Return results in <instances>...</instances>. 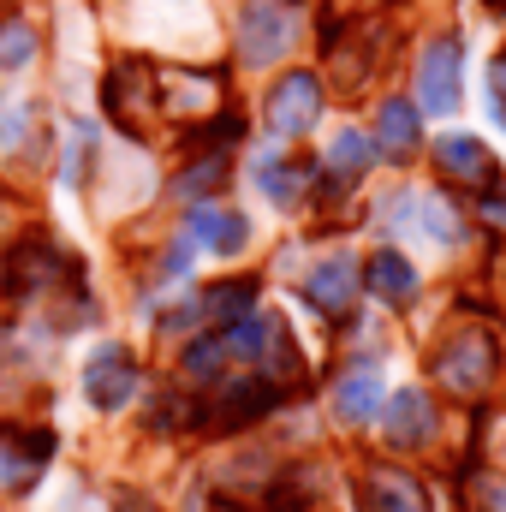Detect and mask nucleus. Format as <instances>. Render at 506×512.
<instances>
[{
    "label": "nucleus",
    "mask_w": 506,
    "mask_h": 512,
    "mask_svg": "<svg viewBox=\"0 0 506 512\" xmlns=\"http://www.w3.org/2000/svg\"><path fill=\"white\" fill-rule=\"evenodd\" d=\"M495 340L483 334V328H459L453 340H441V352H435V376L447 393H459V399H477L483 387L495 382Z\"/></svg>",
    "instance_id": "obj_1"
},
{
    "label": "nucleus",
    "mask_w": 506,
    "mask_h": 512,
    "mask_svg": "<svg viewBox=\"0 0 506 512\" xmlns=\"http://www.w3.org/2000/svg\"><path fill=\"white\" fill-rule=\"evenodd\" d=\"M286 42H292V12L280 0H245V12H239V54H245V66L280 60Z\"/></svg>",
    "instance_id": "obj_2"
},
{
    "label": "nucleus",
    "mask_w": 506,
    "mask_h": 512,
    "mask_svg": "<svg viewBox=\"0 0 506 512\" xmlns=\"http://www.w3.org/2000/svg\"><path fill=\"white\" fill-rule=\"evenodd\" d=\"M274 399H280V387L268 382V376H233L215 393L209 411H197V423H209V429H245L262 411H274Z\"/></svg>",
    "instance_id": "obj_3"
},
{
    "label": "nucleus",
    "mask_w": 506,
    "mask_h": 512,
    "mask_svg": "<svg viewBox=\"0 0 506 512\" xmlns=\"http://www.w3.org/2000/svg\"><path fill=\"white\" fill-rule=\"evenodd\" d=\"M149 108H155V72L149 66H114V78H108V120L126 131V137H143L149 131Z\"/></svg>",
    "instance_id": "obj_4"
},
{
    "label": "nucleus",
    "mask_w": 506,
    "mask_h": 512,
    "mask_svg": "<svg viewBox=\"0 0 506 512\" xmlns=\"http://www.w3.org/2000/svg\"><path fill=\"white\" fill-rule=\"evenodd\" d=\"M316 114H322V84L310 72H292L274 84V96H268V131L274 137H304L316 126Z\"/></svg>",
    "instance_id": "obj_5"
},
{
    "label": "nucleus",
    "mask_w": 506,
    "mask_h": 512,
    "mask_svg": "<svg viewBox=\"0 0 506 512\" xmlns=\"http://www.w3.org/2000/svg\"><path fill=\"white\" fill-rule=\"evenodd\" d=\"M48 453H54V435H48V429H6V435H0V489H6V495L30 489V483L42 477Z\"/></svg>",
    "instance_id": "obj_6"
},
{
    "label": "nucleus",
    "mask_w": 506,
    "mask_h": 512,
    "mask_svg": "<svg viewBox=\"0 0 506 512\" xmlns=\"http://www.w3.org/2000/svg\"><path fill=\"white\" fill-rule=\"evenodd\" d=\"M459 60H465L459 36H435V42H429L423 72H417L423 108H435V114H453V108H459Z\"/></svg>",
    "instance_id": "obj_7"
},
{
    "label": "nucleus",
    "mask_w": 506,
    "mask_h": 512,
    "mask_svg": "<svg viewBox=\"0 0 506 512\" xmlns=\"http://www.w3.org/2000/svg\"><path fill=\"white\" fill-rule=\"evenodd\" d=\"M84 393H90V405L120 411L131 393H137V358H131L126 346H102L90 358V370H84Z\"/></svg>",
    "instance_id": "obj_8"
},
{
    "label": "nucleus",
    "mask_w": 506,
    "mask_h": 512,
    "mask_svg": "<svg viewBox=\"0 0 506 512\" xmlns=\"http://www.w3.org/2000/svg\"><path fill=\"white\" fill-rule=\"evenodd\" d=\"M435 167L453 179V185H477V191H489L495 185V155L483 149V137H441L435 143Z\"/></svg>",
    "instance_id": "obj_9"
},
{
    "label": "nucleus",
    "mask_w": 506,
    "mask_h": 512,
    "mask_svg": "<svg viewBox=\"0 0 506 512\" xmlns=\"http://www.w3.org/2000/svg\"><path fill=\"white\" fill-rule=\"evenodd\" d=\"M304 292H310V304H316L322 316H346L352 298H358V262H352V256H328V262H316L310 280H304Z\"/></svg>",
    "instance_id": "obj_10"
},
{
    "label": "nucleus",
    "mask_w": 506,
    "mask_h": 512,
    "mask_svg": "<svg viewBox=\"0 0 506 512\" xmlns=\"http://www.w3.org/2000/svg\"><path fill=\"white\" fill-rule=\"evenodd\" d=\"M54 280V245L48 239H18L12 251H6V298L18 304V298H30V292H42Z\"/></svg>",
    "instance_id": "obj_11"
},
{
    "label": "nucleus",
    "mask_w": 506,
    "mask_h": 512,
    "mask_svg": "<svg viewBox=\"0 0 506 512\" xmlns=\"http://www.w3.org/2000/svg\"><path fill=\"white\" fill-rule=\"evenodd\" d=\"M387 441L393 447H423L429 435H435V405H429V393H417V387H405V393H393L387 399Z\"/></svg>",
    "instance_id": "obj_12"
},
{
    "label": "nucleus",
    "mask_w": 506,
    "mask_h": 512,
    "mask_svg": "<svg viewBox=\"0 0 506 512\" xmlns=\"http://www.w3.org/2000/svg\"><path fill=\"white\" fill-rule=\"evenodd\" d=\"M364 512H429V495H423V483L417 477H405V471H387L376 465L370 477H364Z\"/></svg>",
    "instance_id": "obj_13"
},
{
    "label": "nucleus",
    "mask_w": 506,
    "mask_h": 512,
    "mask_svg": "<svg viewBox=\"0 0 506 512\" xmlns=\"http://www.w3.org/2000/svg\"><path fill=\"white\" fill-rule=\"evenodd\" d=\"M203 251L215 256H239L245 251V239H251V227H245V215H233V209H191V227H185Z\"/></svg>",
    "instance_id": "obj_14"
},
{
    "label": "nucleus",
    "mask_w": 506,
    "mask_h": 512,
    "mask_svg": "<svg viewBox=\"0 0 506 512\" xmlns=\"http://www.w3.org/2000/svg\"><path fill=\"white\" fill-rule=\"evenodd\" d=\"M256 376H268L274 387H286V382L304 376V358H298V346H292V328H280L274 316H268L262 346H256Z\"/></svg>",
    "instance_id": "obj_15"
},
{
    "label": "nucleus",
    "mask_w": 506,
    "mask_h": 512,
    "mask_svg": "<svg viewBox=\"0 0 506 512\" xmlns=\"http://www.w3.org/2000/svg\"><path fill=\"white\" fill-rule=\"evenodd\" d=\"M364 286H370L376 298H387V304H411V298H417V268L399 251H376L364 262Z\"/></svg>",
    "instance_id": "obj_16"
},
{
    "label": "nucleus",
    "mask_w": 506,
    "mask_h": 512,
    "mask_svg": "<svg viewBox=\"0 0 506 512\" xmlns=\"http://www.w3.org/2000/svg\"><path fill=\"white\" fill-rule=\"evenodd\" d=\"M376 137H381V149H387L393 161H405V155L417 149V108H411L405 96H387L381 114H376Z\"/></svg>",
    "instance_id": "obj_17"
},
{
    "label": "nucleus",
    "mask_w": 506,
    "mask_h": 512,
    "mask_svg": "<svg viewBox=\"0 0 506 512\" xmlns=\"http://www.w3.org/2000/svg\"><path fill=\"white\" fill-rule=\"evenodd\" d=\"M256 304V280H221V286H209L203 292V316L215 322V328H233V322H245V310Z\"/></svg>",
    "instance_id": "obj_18"
},
{
    "label": "nucleus",
    "mask_w": 506,
    "mask_h": 512,
    "mask_svg": "<svg viewBox=\"0 0 506 512\" xmlns=\"http://www.w3.org/2000/svg\"><path fill=\"white\" fill-rule=\"evenodd\" d=\"M381 405V382L370 376V370H346L340 376V387H334V411L346 417V423H370Z\"/></svg>",
    "instance_id": "obj_19"
},
{
    "label": "nucleus",
    "mask_w": 506,
    "mask_h": 512,
    "mask_svg": "<svg viewBox=\"0 0 506 512\" xmlns=\"http://www.w3.org/2000/svg\"><path fill=\"white\" fill-rule=\"evenodd\" d=\"M328 167H334V179H340V191L370 167V137L364 131H340L334 143H328Z\"/></svg>",
    "instance_id": "obj_20"
},
{
    "label": "nucleus",
    "mask_w": 506,
    "mask_h": 512,
    "mask_svg": "<svg viewBox=\"0 0 506 512\" xmlns=\"http://www.w3.org/2000/svg\"><path fill=\"white\" fill-rule=\"evenodd\" d=\"M262 191L274 203H292L304 191V167H286V161H262Z\"/></svg>",
    "instance_id": "obj_21"
},
{
    "label": "nucleus",
    "mask_w": 506,
    "mask_h": 512,
    "mask_svg": "<svg viewBox=\"0 0 506 512\" xmlns=\"http://www.w3.org/2000/svg\"><path fill=\"white\" fill-rule=\"evenodd\" d=\"M221 179H227V155H203L197 167H185L179 191H185V197H197V191H221Z\"/></svg>",
    "instance_id": "obj_22"
},
{
    "label": "nucleus",
    "mask_w": 506,
    "mask_h": 512,
    "mask_svg": "<svg viewBox=\"0 0 506 512\" xmlns=\"http://www.w3.org/2000/svg\"><path fill=\"white\" fill-rule=\"evenodd\" d=\"M221 358H227V346H221V334H209V340H197V346L185 352V370H191L197 382H221V376H215Z\"/></svg>",
    "instance_id": "obj_23"
},
{
    "label": "nucleus",
    "mask_w": 506,
    "mask_h": 512,
    "mask_svg": "<svg viewBox=\"0 0 506 512\" xmlns=\"http://www.w3.org/2000/svg\"><path fill=\"white\" fill-rule=\"evenodd\" d=\"M36 54V36H30V24H0V66H24Z\"/></svg>",
    "instance_id": "obj_24"
},
{
    "label": "nucleus",
    "mask_w": 506,
    "mask_h": 512,
    "mask_svg": "<svg viewBox=\"0 0 506 512\" xmlns=\"http://www.w3.org/2000/svg\"><path fill=\"white\" fill-rule=\"evenodd\" d=\"M477 215H483L489 227H501V233H506V179H501V185H489V191H483V203H477Z\"/></svg>",
    "instance_id": "obj_25"
},
{
    "label": "nucleus",
    "mask_w": 506,
    "mask_h": 512,
    "mask_svg": "<svg viewBox=\"0 0 506 512\" xmlns=\"http://www.w3.org/2000/svg\"><path fill=\"white\" fill-rule=\"evenodd\" d=\"M483 507H489V512H506V483H489V489H483Z\"/></svg>",
    "instance_id": "obj_26"
},
{
    "label": "nucleus",
    "mask_w": 506,
    "mask_h": 512,
    "mask_svg": "<svg viewBox=\"0 0 506 512\" xmlns=\"http://www.w3.org/2000/svg\"><path fill=\"white\" fill-rule=\"evenodd\" d=\"M120 512H155V507H149L143 495H131V489H126V495H120Z\"/></svg>",
    "instance_id": "obj_27"
},
{
    "label": "nucleus",
    "mask_w": 506,
    "mask_h": 512,
    "mask_svg": "<svg viewBox=\"0 0 506 512\" xmlns=\"http://www.w3.org/2000/svg\"><path fill=\"white\" fill-rule=\"evenodd\" d=\"M495 96H501V108H506V54L495 60Z\"/></svg>",
    "instance_id": "obj_28"
}]
</instances>
